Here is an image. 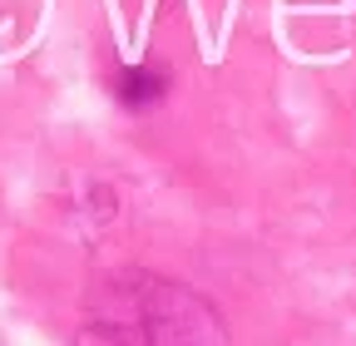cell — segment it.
Instances as JSON below:
<instances>
[{"label":"cell","instance_id":"cell-1","mask_svg":"<svg viewBox=\"0 0 356 346\" xmlns=\"http://www.w3.org/2000/svg\"><path fill=\"white\" fill-rule=\"evenodd\" d=\"M84 336L124 346H218L228 341L208 302L154 272H109L84 297Z\"/></svg>","mask_w":356,"mask_h":346},{"label":"cell","instance_id":"cell-2","mask_svg":"<svg viewBox=\"0 0 356 346\" xmlns=\"http://www.w3.org/2000/svg\"><path fill=\"white\" fill-rule=\"evenodd\" d=\"M163 94V74L159 69H124L119 74V99L124 104H154Z\"/></svg>","mask_w":356,"mask_h":346}]
</instances>
